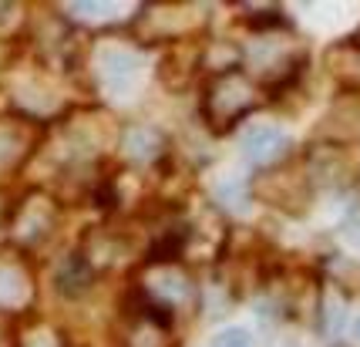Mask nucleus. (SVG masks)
Returning <instances> with one entry per match:
<instances>
[{
	"label": "nucleus",
	"instance_id": "nucleus-5",
	"mask_svg": "<svg viewBox=\"0 0 360 347\" xmlns=\"http://www.w3.org/2000/svg\"><path fill=\"white\" fill-rule=\"evenodd\" d=\"M139 68H141V58L131 54V51H111V54H105V71L118 81H128Z\"/></svg>",
	"mask_w": 360,
	"mask_h": 347
},
{
	"label": "nucleus",
	"instance_id": "nucleus-6",
	"mask_svg": "<svg viewBox=\"0 0 360 347\" xmlns=\"http://www.w3.org/2000/svg\"><path fill=\"white\" fill-rule=\"evenodd\" d=\"M128 347H169V337L155 324H139L128 337Z\"/></svg>",
	"mask_w": 360,
	"mask_h": 347
},
{
	"label": "nucleus",
	"instance_id": "nucleus-1",
	"mask_svg": "<svg viewBox=\"0 0 360 347\" xmlns=\"http://www.w3.org/2000/svg\"><path fill=\"white\" fill-rule=\"evenodd\" d=\"M256 98H259V92H256V84L246 75L226 71L205 92V118H209V125L216 132H229L256 105Z\"/></svg>",
	"mask_w": 360,
	"mask_h": 347
},
{
	"label": "nucleus",
	"instance_id": "nucleus-9",
	"mask_svg": "<svg viewBox=\"0 0 360 347\" xmlns=\"http://www.w3.org/2000/svg\"><path fill=\"white\" fill-rule=\"evenodd\" d=\"M350 58H347V64L340 68V75L344 78H354V81H360V48L357 51H347Z\"/></svg>",
	"mask_w": 360,
	"mask_h": 347
},
{
	"label": "nucleus",
	"instance_id": "nucleus-8",
	"mask_svg": "<svg viewBox=\"0 0 360 347\" xmlns=\"http://www.w3.org/2000/svg\"><path fill=\"white\" fill-rule=\"evenodd\" d=\"M78 17H108V14H122V7H101V4H81L75 7Z\"/></svg>",
	"mask_w": 360,
	"mask_h": 347
},
{
	"label": "nucleus",
	"instance_id": "nucleus-2",
	"mask_svg": "<svg viewBox=\"0 0 360 347\" xmlns=\"http://www.w3.org/2000/svg\"><path fill=\"white\" fill-rule=\"evenodd\" d=\"M286 149H290V139L276 125H256L243 135V156L256 162V165L276 162L280 156H286Z\"/></svg>",
	"mask_w": 360,
	"mask_h": 347
},
{
	"label": "nucleus",
	"instance_id": "nucleus-7",
	"mask_svg": "<svg viewBox=\"0 0 360 347\" xmlns=\"http://www.w3.org/2000/svg\"><path fill=\"white\" fill-rule=\"evenodd\" d=\"M212 347H252V341H250V334H246V331H239V327H229V331L216 334Z\"/></svg>",
	"mask_w": 360,
	"mask_h": 347
},
{
	"label": "nucleus",
	"instance_id": "nucleus-4",
	"mask_svg": "<svg viewBox=\"0 0 360 347\" xmlns=\"http://www.w3.org/2000/svg\"><path fill=\"white\" fill-rule=\"evenodd\" d=\"M148 286H152L155 300H162V303H186L188 294H192L188 280L182 273H175V270H158L155 277L148 280Z\"/></svg>",
	"mask_w": 360,
	"mask_h": 347
},
{
	"label": "nucleus",
	"instance_id": "nucleus-10",
	"mask_svg": "<svg viewBox=\"0 0 360 347\" xmlns=\"http://www.w3.org/2000/svg\"><path fill=\"white\" fill-rule=\"evenodd\" d=\"M354 331H357V337H360V320H357V324H354Z\"/></svg>",
	"mask_w": 360,
	"mask_h": 347
},
{
	"label": "nucleus",
	"instance_id": "nucleus-3",
	"mask_svg": "<svg viewBox=\"0 0 360 347\" xmlns=\"http://www.w3.org/2000/svg\"><path fill=\"white\" fill-rule=\"evenodd\" d=\"M122 149H125V156L131 162H152L162 152V135L152 132V128H128Z\"/></svg>",
	"mask_w": 360,
	"mask_h": 347
}]
</instances>
